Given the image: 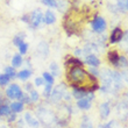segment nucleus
<instances>
[{
	"label": "nucleus",
	"mask_w": 128,
	"mask_h": 128,
	"mask_svg": "<svg viewBox=\"0 0 128 128\" xmlns=\"http://www.w3.org/2000/svg\"><path fill=\"white\" fill-rule=\"evenodd\" d=\"M101 80H102V91H111L112 90V71L105 69L101 72Z\"/></svg>",
	"instance_id": "f257e3e1"
},
{
	"label": "nucleus",
	"mask_w": 128,
	"mask_h": 128,
	"mask_svg": "<svg viewBox=\"0 0 128 128\" xmlns=\"http://www.w3.org/2000/svg\"><path fill=\"white\" fill-rule=\"evenodd\" d=\"M6 94H7V97L10 98V99H19V100H20L21 98H22V96H24L20 86L16 84H12L10 86H8L6 90Z\"/></svg>",
	"instance_id": "f03ea898"
},
{
	"label": "nucleus",
	"mask_w": 128,
	"mask_h": 128,
	"mask_svg": "<svg viewBox=\"0 0 128 128\" xmlns=\"http://www.w3.org/2000/svg\"><path fill=\"white\" fill-rule=\"evenodd\" d=\"M85 77V71L79 66H74L70 70V78L71 80L76 82V83H80Z\"/></svg>",
	"instance_id": "7ed1b4c3"
},
{
	"label": "nucleus",
	"mask_w": 128,
	"mask_h": 128,
	"mask_svg": "<svg viewBox=\"0 0 128 128\" xmlns=\"http://www.w3.org/2000/svg\"><path fill=\"white\" fill-rule=\"evenodd\" d=\"M36 52H37V56L42 60L48 57V54H49V46L46 41H41L40 43L37 44L36 47Z\"/></svg>",
	"instance_id": "20e7f679"
},
{
	"label": "nucleus",
	"mask_w": 128,
	"mask_h": 128,
	"mask_svg": "<svg viewBox=\"0 0 128 128\" xmlns=\"http://www.w3.org/2000/svg\"><path fill=\"white\" fill-rule=\"evenodd\" d=\"M65 93H66L65 85L60 84L57 88H55L54 91L51 92V98H52V100L54 101H58V100H61L63 97H65Z\"/></svg>",
	"instance_id": "39448f33"
},
{
	"label": "nucleus",
	"mask_w": 128,
	"mask_h": 128,
	"mask_svg": "<svg viewBox=\"0 0 128 128\" xmlns=\"http://www.w3.org/2000/svg\"><path fill=\"white\" fill-rule=\"evenodd\" d=\"M29 21H30V24H33V27H38L40 26V24L43 21V14H42V12H41V10H35L33 12V13L30 14V19H29Z\"/></svg>",
	"instance_id": "423d86ee"
},
{
	"label": "nucleus",
	"mask_w": 128,
	"mask_h": 128,
	"mask_svg": "<svg viewBox=\"0 0 128 128\" xmlns=\"http://www.w3.org/2000/svg\"><path fill=\"white\" fill-rule=\"evenodd\" d=\"M92 28H93L94 32L101 33V32H104L105 28H106V21L100 16L96 18L94 20H93V22H92Z\"/></svg>",
	"instance_id": "0eeeda50"
},
{
	"label": "nucleus",
	"mask_w": 128,
	"mask_h": 128,
	"mask_svg": "<svg viewBox=\"0 0 128 128\" xmlns=\"http://www.w3.org/2000/svg\"><path fill=\"white\" fill-rule=\"evenodd\" d=\"M121 83H122V77L121 74L112 71V90H119L121 88Z\"/></svg>",
	"instance_id": "6e6552de"
},
{
	"label": "nucleus",
	"mask_w": 128,
	"mask_h": 128,
	"mask_svg": "<svg viewBox=\"0 0 128 128\" xmlns=\"http://www.w3.org/2000/svg\"><path fill=\"white\" fill-rule=\"evenodd\" d=\"M118 114L121 120H126L128 116V105L126 101H121L118 105Z\"/></svg>",
	"instance_id": "1a4fd4ad"
},
{
	"label": "nucleus",
	"mask_w": 128,
	"mask_h": 128,
	"mask_svg": "<svg viewBox=\"0 0 128 128\" xmlns=\"http://www.w3.org/2000/svg\"><path fill=\"white\" fill-rule=\"evenodd\" d=\"M122 37H124L122 30L120 28H115V29H113V32L111 34V42L112 43H116L119 41H121Z\"/></svg>",
	"instance_id": "9d476101"
},
{
	"label": "nucleus",
	"mask_w": 128,
	"mask_h": 128,
	"mask_svg": "<svg viewBox=\"0 0 128 128\" xmlns=\"http://www.w3.org/2000/svg\"><path fill=\"white\" fill-rule=\"evenodd\" d=\"M24 120H26V122H27L30 127L37 128L40 126V121H38L36 118H34L30 113H26V114H24Z\"/></svg>",
	"instance_id": "9b49d317"
},
{
	"label": "nucleus",
	"mask_w": 128,
	"mask_h": 128,
	"mask_svg": "<svg viewBox=\"0 0 128 128\" xmlns=\"http://www.w3.org/2000/svg\"><path fill=\"white\" fill-rule=\"evenodd\" d=\"M99 113H100V116L102 119H106L111 113V107H110V104L108 102H104V104L100 105L99 107Z\"/></svg>",
	"instance_id": "f8f14e48"
},
{
	"label": "nucleus",
	"mask_w": 128,
	"mask_h": 128,
	"mask_svg": "<svg viewBox=\"0 0 128 128\" xmlns=\"http://www.w3.org/2000/svg\"><path fill=\"white\" fill-rule=\"evenodd\" d=\"M85 61H86V63L88 64V65H91V66H99V64H100V61L98 60L97 56H94V55H88V56H86V58H85Z\"/></svg>",
	"instance_id": "ddd939ff"
},
{
	"label": "nucleus",
	"mask_w": 128,
	"mask_h": 128,
	"mask_svg": "<svg viewBox=\"0 0 128 128\" xmlns=\"http://www.w3.org/2000/svg\"><path fill=\"white\" fill-rule=\"evenodd\" d=\"M77 106L82 110H88L91 107V100L88 99V98H82L77 101Z\"/></svg>",
	"instance_id": "4468645a"
},
{
	"label": "nucleus",
	"mask_w": 128,
	"mask_h": 128,
	"mask_svg": "<svg viewBox=\"0 0 128 128\" xmlns=\"http://www.w3.org/2000/svg\"><path fill=\"white\" fill-rule=\"evenodd\" d=\"M43 20L44 22L47 24H54L55 21H56V16H55V14L51 12V10H47L46 12V14L43 15Z\"/></svg>",
	"instance_id": "2eb2a0df"
},
{
	"label": "nucleus",
	"mask_w": 128,
	"mask_h": 128,
	"mask_svg": "<svg viewBox=\"0 0 128 128\" xmlns=\"http://www.w3.org/2000/svg\"><path fill=\"white\" fill-rule=\"evenodd\" d=\"M10 108L12 110V112L14 113H19L24 110V104L21 102V101H16V102H12L10 106Z\"/></svg>",
	"instance_id": "dca6fc26"
},
{
	"label": "nucleus",
	"mask_w": 128,
	"mask_h": 128,
	"mask_svg": "<svg viewBox=\"0 0 128 128\" xmlns=\"http://www.w3.org/2000/svg\"><path fill=\"white\" fill-rule=\"evenodd\" d=\"M86 94H88V92L85 91L84 88H76L74 90V97L77 98V99L85 98V97H86Z\"/></svg>",
	"instance_id": "f3484780"
},
{
	"label": "nucleus",
	"mask_w": 128,
	"mask_h": 128,
	"mask_svg": "<svg viewBox=\"0 0 128 128\" xmlns=\"http://www.w3.org/2000/svg\"><path fill=\"white\" fill-rule=\"evenodd\" d=\"M108 61L111 62L112 64L114 65H118V62H119V55L116 51H111L108 52Z\"/></svg>",
	"instance_id": "a211bd4d"
},
{
	"label": "nucleus",
	"mask_w": 128,
	"mask_h": 128,
	"mask_svg": "<svg viewBox=\"0 0 128 128\" xmlns=\"http://www.w3.org/2000/svg\"><path fill=\"white\" fill-rule=\"evenodd\" d=\"M12 65H13V68H18V66H20V65H22V56L20 54L15 55L12 58Z\"/></svg>",
	"instance_id": "6ab92c4d"
},
{
	"label": "nucleus",
	"mask_w": 128,
	"mask_h": 128,
	"mask_svg": "<svg viewBox=\"0 0 128 128\" xmlns=\"http://www.w3.org/2000/svg\"><path fill=\"white\" fill-rule=\"evenodd\" d=\"M118 8L121 12H128V0H118Z\"/></svg>",
	"instance_id": "aec40b11"
},
{
	"label": "nucleus",
	"mask_w": 128,
	"mask_h": 128,
	"mask_svg": "<svg viewBox=\"0 0 128 128\" xmlns=\"http://www.w3.org/2000/svg\"><path fill=\"white\" fill-rule=\"evenodd\" d=\"M30 71L29 70H22L20 71V72H18V77L20 78V79H22V80H26V79H28V78L30 77Z\"/></svg>",
	"instance_id": "412c9836"
},
{
	"label": "nucleus",
	"mask_w": 128,
	"mask_h": 128,
	"mask_svg": "<svg viewBox=\"0 0 128 128\" xmlns=\"http://www.w3.org/2000/svg\"><path fill=\"white\" fill-rule=\"evenodd\" d=\"M118 65L121 68H128V60L126 56H119Z\"/></svg>",
	"instance_id": "4be33fe9"
},
{
	"label": "nucleus",
	"mask_w": 128,
	"mask_h": 128,
	"mask_svg": "<svg viewBox=\"0 0 128 128\" xmlns=\"http://www.w3.org/2000/svg\"><path fill=\"white\" fill-rule=\"evenodd\" d=\"M80 128H93L88 116H84L83 118V122H82V125H80Z\"/></svg>",
	"instance_id": "5701e85b"
},
{
	"label": "nucleus",
	"mask_w": 128,
	"mask_h": 128,
	"mask_svg": "<svg viewBox=\"0 0 128 128\" xmlns=\"http://www.w3.org/2000/svg\"><path fill=\"white\" fill-rule=\"evenodd\" d=\"M10 108L7 105H1L0 106V115H8L10 113Z\"/></svg>",
	"instance_id": "b1692460"
},
{
	"label": "nucleus",
	"mask_w": 128,
	"mask_h": 128,
	"mask_svg": "<svg viewBox=\"0 0 128 128\" xmlns=\"http://www.w3.org/2000/svg\"><path fill=\"white\" fill-rule=\"evenodd\" d=\"M43 79L47 82L48 84L52 85V83H54V77H52L51 74H49V72H43Z\"/></svg>",
	"instance_id": "393cba45"
},
{
	"label": "nucleus",
	"mask_w": 128,
	"mask_h": 128,
	"mask_svg": "<svg viewBox=\"0 0 128 128\" xmlns=\"http://www.w3.org/2000/svg\"><path fill=\"white\" fill-rule=\"evenodd\" d=\"M10 78L8 77L6 74H0V85H1V86L6 85L7 83L10 82Z\"/></svg>",
	"instance_id": "a878e982"
},
{
	"label": "nucleus",
	"mask_w": 128,
	"mask_h": 128,
	"mask_svg": "<svg viewBox=\"0 0 128 128\" xmlns=\"http://www.w3.org/2000/svg\"><path fill=\"white\" fill-rule=\"evenodd\" d=\"M5 74H6L10 78H12V77H14V76H15V74H16V72H15V70H14L13 66H12V68L8 66V68H6V69H5Z\"/></svg>",
	"instance_id": "bb28decb"
},
{
	"label": "nucleus",
	"mask_w": 128,
	"mask_h": 128,
	"mask_svg": "<svg viewBox=\"0 0 128 128\" xmlns=\"http://www.w3.org/2000/svg\"><path fill=\"white\" fill-rule=\"evenodd\" d=\"M18 48H19V51H20V54H21V55H24L26 52H27V50H28V44L24 43V42H22V43H21Z\"/></svg>",
	"instance_id": "cd10ccee"
},
{
	"label": "nucleus",
	"mask_w": 128,
	"mask_h": 128,
	"mask_svg": "<svg viewBox=\"0 0 128 128\" xmlns=\"http://www.w3.org/2000/svg\"><path fill=\"white\" fill-rule=\"evenodd\" d=\"M41 1L48 7H56V5H57L56 0H41Z\"/></svg>",
	"instance_id": "c85d7f7f"
},
{
	"label": "nucleus",
	"mask_w": 128,
	"mask_h": 128,
	"mask_svg": "<svg viewBox=\"0 0 128 128\" xmlns=\"http://www.w3.org/2000/svg\"><path fill=\"white\" fill-rule=\"evenodd\" d=\"M29 97H30L32 101H37L38 100V92H36L35 90H30V92H29Z\"/></svg>",
	"instance_id": "c756f323"
},
{
	"label": "nucleus",
	"mask_w": 128,
	"mask_h": 128,
	"mask_svg": "<svg viewBox=\"0 0 128 128\" xmlns=\"http://www.w3.org/2000/svg\"><path fill=\"white\" fill-rule=\"evenodd\" d=\"M13 42H14V44H15L16 47H19V46H20V44L24 42V36H22V35H18V36L14 37V41H13Z\"/></svg>",
	"instance_id": "7c9ffc66"
},
{
	"label": "nucleus",
	"mask_w": 128,
	"mask_h": 128,
	"mask_svg": "<svg viewBox=\"0 0 128 128\" xmlns=\"http://www.w3.org/2000/svg\"><path fill=\"white\" fill-rule=\"evenodd\" d=\"M56 7H58L60 10H64L66 8V1H65V0H60V1H57Z\"/></svg>",
	"instance_id": "2f4dec72"
},
{
	"label": "nucleus",
	"mask_w": 128,
	"mask_h": 128,
	"mask_svg": "<svg viewBox=\"0 0 128 128\" xmlns=\"http://www.w3.org/2000/svg\"><path fill=\"white\" fill-rule=\"evenodd\" d=\"M50 69H51V71L54 72L52 74L57 76V74H58V68H57V64H56V63H51V64H50Z\"/></svg>",
	"instance_id": "473e14b6"
},
{
	"label": "nucleus",
	"mask_w": 128,
	"mask_h": 128,
	"mask_svg": "<svg viewBox=\"0 0 128 128\" xmlns=\"http://www.w3.org/2000/svg\"><path fill=\"white\" fill-rule=\"evenodd\" d=\"M51 94V84H48L47 83V85H46V88H44V96H49Z\"/></svg>",
	"instance_id": "72a5a7b5"
},
{
	"label": "nucleus",
	"mask_w": 128,
	"mask_h": 128,
	"mask_svg": "<svg viewBox=\"0 0 128 128\" xmlns=\"http://www.w3.org/2000/svg\"><path fill=\"white\" fill-rule=\"evenodd\" d=\"M43 84H44V79H43V78H38V77H37L36 79H35V85H36V86H42Z\"/></svg>",
	"instance_id": "f704fd0d"
},
{
	"label": "nucleus",
	"mask_w": 128,
	"mask_h": 128,
	"mask_svg": "<svg viewBox=\"0 0 128 128\" xmlns=\"http://www.w3.org/2000/svg\"><path fill=\"white\" fill-rule=\"evenodd\" d=\"M68 63H74V65H82L80 61H78V60H74V58H71V60H69V61H68Z\"/></svg>",
	"instance_id": "c9c22d12"
},
{
	"label": "nucleus",
	"mask_w": 128,
	"mask_h": 128,
	"mask_svg": "<svg viewBox=\"0 0 128 128\" xmlns=\"http://www.w3.org/2000/svg\"><path fill=\"white\" fill-rule=\"evenodd\" d=\"M15 118H16V116H15V113H14V112H12V114H8V121L10 122H12V121H14V120H15Z\"/></svg>",
	"instance_id": "e433bc0d"
},
{
	"label": "nucleus",
	"mask_w": 128,
	"mask_h": 128,
	"mask_svg": "<svg viewBox=\"0 0 128 128\" xmlns=\"http://www.w3.org/2000/svg\"><path fill=\"white\" fill-rule=\"evenodd\" d=\"M121 77L124 78V79H125V80L128 83V70H125V71H124V72H122Z\"/></svg>",
	"instance_id": "4c0bfd02"
},
{
	"label": "nucleus",
	"mask_w": 128,
	"mask_h": 128,
	"mask_svg": "<svg viewBox=\"0 0 128 128\" xmlns=\"http://www.w3.org/2000/svg\"><path fill=\"white\" fill-rule=\"evenodd\" d=\"M90 71H91V74H94V76H97V74H99V72H98V71L96 70V69H93V68H91V70H90Z\"/></svg>",
	"instance_id": "58836bf2"
},
{
	"label": "nucleus",
	"mask_w": 128,
	"mask_h": 128,
	"mask_svg": "<svg viewBox=\"0 0 128 128\" xmlns=\"http://www.w3.org/2000/svg\"><path fill=\"white\" fill-rule=\"evenodd\" d=\"M124 37H125L126 42H127V43H128V32H127V33H126V34H125V36H124Z\"/></svg>",
	"instance_id": "ea45409f"
},
{
	"label": "nucleus",
	"mask_w": 128,
	"mask_h": 128,
	"mask_svg": "<svg viewBox=\"0 0 128 128\" xmlns=\"http://www.w3.org/2000/svg\"><path fill=\"white\" fill-rule=\"evenodd\" d=\"M127 98H128V93H127Z\"/></svg>",
	"instance_id": "a19ab883"
},
{
	"label": "nucleus",
	"mask_w": 128,
	"mask_h": 128,
	"mask_svg": "<svg viewBox=\"0 0 128 128\" xmlns=\"http://www.w3.org/2000/svg\"><path fill=\"white\" fill-rule=\"evenodd\" d=\"M0 99H1V97H0Z\"/></svg>",
	"instance_id": "79ce46f5"
},
{
	"label": "nucleus",
	"mask_w": 128,
	"mask_h": 128,
	"mask_svg": "<svg viewBox=\"0 0 128 128\" xmlns=\"http://www.w3.org/2000/svg\"><path fill=\"white\" fill-rule=\"evenodd\" d=\"M0 116H1V115H0Z\"/></svg>",
	"instance_id": "37998d69"
}]
</instances>
